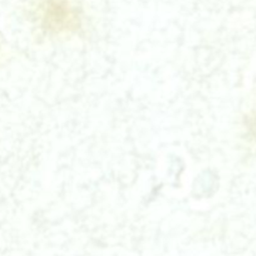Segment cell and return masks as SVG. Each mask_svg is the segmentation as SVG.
I'll return each mask as SVG.
<instances>
[{
  "mask_svg": "<svg viewBox=\"0 0 256 256\" xmlns=\"http://www.w3.org/2000/svg\"><path fill=\"white\" fill-rule=\"evenodd\" d=\"M42 14L44 25L50 30L62 32L76 26V9L70 0H42Z\"/></svg>",
  "mask_w": 256,
  "mask_h": 256,
  "instance_id": "6da1fadb",
  "label": "cell"
}]
</instances>
